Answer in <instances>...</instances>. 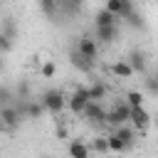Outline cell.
I'll return each mask as SVG.
<instances>
[{
  "mask_svg": "<svg viewBox=\"0 0 158 158\" xmlns=\"http://www.w3.org/2000/svg\"><path fill=\"white\" fill-rule=\"evenodd\" d=\"M40 101H42V106H44L49 114H59V111L67 106V99H64V94H62L59 89H47Z\"/></svg>",
  "mask_w": 158,
  "mask_h": 158,
  "instance_id": "obj_1",
  "label": "cell"
},
{
  "mask_svg": "<svg viewBox=\"0 0 158 158\" xmlns=\"http://www.w3.org/2000/svg\"><path fill=\"white\" fill-rule=\"evenodd\" d=\"M91 99H89V89L86 86H77L74 89V94L69 96V101H67V106H69V111L72 114H81L84 109H86V104H89Z\"/></svg>",
  "mask_w": 158,
  "mask_h": 158,
  "instance_id": "obj_2",
  "label": "cell"
},
{
  "mask_svg": "<svg viewBox=\"0 0 158 158\" xmlns=\"http://www.w3.org/2000/svg\"><path fill=\"white\" fill-rule=\"evenodd\" d=\"M128 114H131V106H128L126 101H118L111 111H106V123L116 128V126H121V123L128 121Z\"/></svg>",
  "mask_w": 158,
  "mask_h": 158,
  "instance_id": "obj_3",
  "label": "cell"
},
{
  "mask_svg": "<svg viewBox=\"0 0 158 158\" xmlns=\"http://www.w3.org/2000/svg\"><path fill=\"white\" fill-rule=\"evenodd\" d=\"M20 121L22 118H20L15 104L12 106H0V131H12V128L20 126Z\"/></svg>",
  "mask_w": 158,
  "mask_h": 158,
  "instance_id": "obj_4",
  "label": "cell"
},
{
  "mask_svg": "<svg viewBox=\"0 0 158 158\" xmlns=\"http://www.w3.org/2000/svg\"><path fill=\"white\" fill-rule=\"evenodd\" d=\"M128 121L133 128H148L151 126V114L146 111V106H131V114H128Z\"/></svg>",
  "mask_w": 158,
  "mask_h": 158,
  "instance_id": "obj_5",
  "label": "cell"
},
{
  "mask_svg": "<svg viewBox=\"0 0 158 158\" xmlns=\"http://www.w3.org/2000/svg\"><path fill=\"white\" fill-rule=\"evenodd\" d=\"M77 52L81 54V57H86V59H96V54H99V42L94 40V37H79V42H77Z\"/></svg>",
  "mask_w": 158,
  "mask_h": 158,
  "instance_id": "obj_6",
  "label": "cell"
},
{
  "mask_svg": "<svg viewBox=\"0 0 158 158\" xmlns=\"http://www.w3.org/2000/svg\"><path fill=\"white\" fill-rule=\"evenodd\" d=\"M84 116H86V121H91V123H106V109L99 104V101H89L86 104V109L81 111Z\"/></svg>",
  "mask_w": 158,
  "mask_h": 158,
  "instance_id": "obj_7",
  "label": "cell"
},
{
  "mask_svg": "<svg viewBox=\"0 0 158 158\" xmlns=\"http://www.w3.org/2000/svg\"><path fill=\"white\" fill-rule=\"evenodd\" d=\"M106 10L111 15H116L118 20H126L133 12V5H131V0H106Z\"/></svg>",
  "mask_w": 158,
  "mask_h": 158,
  "instance_id": "obj_8",
  "label": "cell"
},
{
  "mask_svg": "<svg viewBox=\"0 0 158 158\" xmlns=\"http://www.w3.org/2000/svg\"><path fill=\"white\" fill-rule=\"evenodd\" d=\"M111 136H116V138H118V141H121V143H123L126 148H131V146L136 143V128H133V126H126V123L116 126Z\"/></svg>",
  "mask_w": 158,
  "mask_h": 158,
  "instance_id": "obj_9",
  "label": "cell"
},
{
  "mask_svg": "<svg viewBox=\"0 0 158 158\" xmlns=\"http://www.w3.org/2000/svg\"><path fill=\"white\" fill-rule=\"evenodd\" d=\"M118 35V25H109V27H96V42L101 44H111Z\"/></svg>",
  "mask_w": 158,
  "mask_h": 158,
  "instance_id": "obj_10",
  "label": "cell"
},
{
  "mask_svg": "<svg viewBox=\"0 0 158 158\" xmlns=\"http://www.w3.org/2000/svg\"><path fill=\"white\" fill-rule=\"evenodd\" d=\"M69 59H72V67H74V69H79V72H84V74H89V72L94 69V62H91V59H86V57H81L77 49L69 54Z\"/></svg>",
  "mask_w": 158,
  "mask_h": 158,
  "instance_id": "obj_11",
  "label": "cell"
},
{
  "mask_svg": "<svg viewBox=\"0 0 158 158\" xmlns=\"http://www.w3.org/2000/svg\"><path fill=\"white\" fill-rule=\"evenodd\" d=\"M126 62L131 64V69H133V74H136V72H141V74L146 72V57H143V52H131Z\"/></svg>",
  "mask_w": 158,
  "mask_h": 158,
  "instance_id": "obj_12",
  "label": "cell"
},
{
  "mask_svg": "<svg viewBox=\"0 0 158 158\" xmlns=\"http://www.w3.org/2000/svg\"><path fill=\"white\" fill-rule=\"evenodd\" d=\"M111 72H114L116 77H121V79H128V77H133V69H131V64H128L126 59H118V62H114Z\"/></svg>",
  "mask_w": 158,
  "mask_h": 158,
  "instance_id": "obj_13",
  "label": "cell"
},
{
  "mask_svg": "<svg viewBox=\"0 0 158 158\" xmlns=\"http://www.w3.org/2000/svg\"><path fill=\"white\" fill-rule=\"evenodd\" d=\"M89 89V99L91 101H99L101 104V99H106V84L104 81H94L91 86H86Z\"/></svg>",
  "mask_w": 158,
  "mask_h": 158,
  "instance_id": "obj_14",
  "label": "cell"
},
{
  "mask_svg": "<svg viewBox=\"0 0 158 158\" xmlns=\"http://www.w3.org/2000/svg\"><path fill=\"white\" fill-rule=\"evenodd\" d=\"M69 156L72 158H89V146L81 141H72L69 143Z\"/></svg>",
  "mask_w": 158,
  "mask_h": 158,
  "instance_id": "obj_15",
  "label": "cell"
},
{
  "mask_svg": "<svg viewBox=\"0 0 158 158\" xmlns=\"http://www.w3.org/2000/svg\"><path fill=\"white\" fill-rule=\"evenodd\" d=\"M116 20H118V17H116V15H111L106 7L96 12V27H109V25H116Z\"/></svg>",
  "mask_w": 158,
  "mask_h": 158,
  "instance_id": "obj_16",
  "label": "cell"
},
{
  "mask_svg": "<svg viewBox=\"0 0 158 158\" xmlns=\"http://www.w3.org/2000/svg\"><path fill=\"white\" fill-rule=\"evenodd\" d=\"M47 109L42 106V101H27V118H40Z\"/></svg>",
  "mask_w": 158,
  "mask_h": 158,
  "instance_id": "obj_17",
  "label": "cell"
},
{
  "mask_svg": "<svg viewBox=\"0 0 158 158\" xmlns=\"http://www.w3.org/2000/svg\"><path fill=\"white\" fill-rule=\"evenodd\" d=\"M126 104H128V106H143V94L136 91V89H131V91L126 94Z\"/></svg>",
  "mask_w": 158,
  "mask_h": 158,
  "instance_id": "obj_18",
  "label": "cell"
},
{
  "mask_svg": "<svg viewBox=\"0 0 158 158\" xmlns=\"http://www.w3.org/2000/svg\"><path fill=\"white\" fill-rule=\"evenodd\" d=\"M94 151H99V153H109V138L106 136H99V138H94Z\"/></svg>",
  "mask_w": 158,
  "mask_h": 158,
  "instance_id": "obj_19",
  "label": "cell"
},
{
  "mask_svg": "<svg viewBox=\"0 0 158 158\" xmlns=\"http://www.w3.org/2000/svg\"><path fill=\"white\" fill-rule=\"evenodd\" d=\"M12 91L7 86H0V106H12Z\"/></svg>",
  "mask_w": 158,
  "mask_h": 158,
  "instance_id": "obj_20",
  "label": "cell"
},
{
  "mask_svg": "<svg viewBox=\"0 0 158 158\" xmlns=\"http://www.w3.org/2000/svg\"><path fill=\"white\" fill-rule=\"evenodd\" d=\"M54 72H57V67H54V62H44V64L40 67V74H42L44 79H52V77H54Z\"/></svg>",
  "mask_w": 158,
  "mask_h": 158,
  "instance_id": "obj_21",
  "label": "cell"
},
{
  "mask_svg": "<svg viewBox=\"0 0 158 158\" xmlns=\"http://www.w3.org/2000/svg\"><path fill=\"white\" fill-rule=\"evenodd\" d=\"M109 138V151H114V153H121V151H126V146L116 138V136H106Z\"/></svg>",
  "mask_w": 158,
  "mask_h": 158,
  "instance_id": "obj_22",
  "label": "cell"
},
{
  "mask_svg": "<svg viewBox=\"0 0 158 158\" xmlns=\"http://www.w3.org/2000/svg\"><path fill=\"white\" fill-rule=\"evenodd\" d=\"M40 5H42V10H44V15H54L57 7H59V2H52V0H40Z\"/></svg>",
  "mask_w": 158,
  "mask_h": 158,
  "instance_id": "obj_23",
  "label": "cell"
},
{
  "mask_svg": "<svg viewBox=\"0 0 158 158\" xmlns=\"http://www.w3.org/2000/svg\"><path fill=\"white\" fill-rule=\"evenodd\" d=\"M10 49H12V40L0 32V54H5V52H10Z\"/></svg>",
  "mask_w": 158,
  "mask_h": 158,
  "instance_id": "obj_24",
  "label": "cell"
},
{
  "mask_svg": "<svg viewBox=\"0 0 158 158\" xmlns=\"http://www.w3.org/2000/svg\"><path fill=\"white\" fill-rule=\"evenodd\" d=\"M126 20H128V25H131V27H143V17H141L136 10H133V12H131Z\"/></svg>",
  "mask_w": 158,
  "mask_h": 158,
  "instance_id": "obj_25",
  "label": "cell"
},
{
  "mask_svg": "<svg viewBox=\"0 0 158 158\" xmlns=\"http://www.w3.org/2000/svg\"><path fill=\"white\" fill-rule=\"evenodd\" d=\"M17 99H30V84H27V81H20V86H17Z\"/></svg>",
  "mask_w": 158,
  "mask_h": 158,
  "instance_id": "obj_26",
  "label": "cell"
},
{
  "mask_svg": "<svg viewBox=\"0 0 158 158\" xmlns=\"http://www.w3.org/2000/svg\"><path fill=\"white\" fill-rule=\"evenodd\" d=\"M57 138H67V126H57Z\"/></svg>",
  "mask_w": 158,
  "mask_h": 158,
  "instance_id": "obj_27",
  "label": "cell"
},
{
  "mask_svg": "<svg viewBox=\"0 0 158 158\" xmlns=\"http://www.w3.org/2000/svg\"><path fill=\"white\" fill-rule=\"evenodd\" d=\"M151 89H153V91L158 94V81H151Z\"/></svg>",
  "mask_w": 158,
  "mask_h": 158,
  "instance_id": "obj_28",
  "label": "cell"
},
{
  "mask_svg": "<svg viewBox=\"0 0 158 158\" xmlns=\"http://www.w3.org/2000/svg\"><path fill=\"white\" fill-rule=\"evenodd\" d=\"M0 72H2V54H0Z\"/></svg>",
  "mask_w": 158,
  "mask_h": 158,
  "instance_id": "obj_29",
  "label": "cell"
},
{
  "mask_svg": "<svg viewBox=\"0 0 158 158\" xmlns=\"http://www.w3.org/2000/svg\"><path fill=\"white\" fill-rule=\"evenodd\" d=\"M143 2H153V0H143Z\"/></svg>",
  "mask_w": 158,
  "mask_h": 158,
  "instance_id": "obj_30",
  "label": "cell"
},
{
  "mask_svg": "<svg viewBox=\"0 0 158 158\" xmlns=\"http://www.w3.org/2000/svg\"><path fill=\"white\" fill-rule=\"evenodd\" d=\"M42 158H49V156H42Z\"/></svg>",
  "mask_w": 158,
  "mask_h": 158,
  "instance_id": "obj_31",
  "label": "cell"
},
{
  "mask_svg": "<svg viewBox=\"0 0 158 158\" xmlns=\"http://www.w3.org/2000/svg\"><path fill=\"white\" fill-rule=\"evenodd\" d=\"M74 2H81V0H74Z\"/></svg>",
  "mask_w": 158,
  "mask_h": 158,
  "instance_id": "obj_32",
  "label": "cell"
},
{
  "mask_svg": "<svg viewBox=\"0 0 158 158\" xmlns=\"http://www.w3.org/2000/svg\"><path fill=\"white\" fill-rule=\"evenodd\" d=\"M52 2H59V0H52Z\"/></svg>",
  "mask_w": 158,
  "mask_h": 158,
  "instance_id": "obj_33",
  "label": "cell"
},
{
  "mask_svg": "<svg viewBox=\"0 0 158 158\" xmlns=\"http://www.w3.org/2000/svg\"><path fill=\"white\" fill-rule=\"evenodd\" d=\"M0 2H2V0H0Z\"/></svg>",
  "mask_w": 158,
  "mask_h": 158,
  "instance_id": "obj_34",
  "label": "cell"
}]
</instances>
